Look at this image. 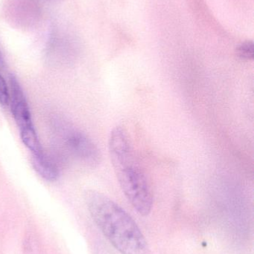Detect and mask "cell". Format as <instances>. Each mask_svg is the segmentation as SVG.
Segmentation results:
<instances>
[{
	"instance_id": "cell-1",
	"label": "cell",
	"mask_w": 254,
	"mask_h": 254,
	"mask_svg": "<svg viewBox=\"0 0 254 254\" xmlns=\"http://www.w3.org/2000/svg\"><path fill=\"white\" fill-rule=\"evenodd\" d=\"M94 222L110 244L122 254H152L141 230L119 204L96 191L86 195Z\"/></svg>"
},
{
	"instance_id": "cell-2",
	"label": "cell",
	"mask_w": 254,
	"mask_h": 254,
	"mask_svg": "<svg viewBox=\"0 0 254 254\" xmlns=\"http://www.w3.org/2000/svg\"><path fill=\"white\" fill-rule=\"evenodd\" d=\"M108 146L112 165L122 192L140 214L147 216L153 204L152 191L124 128L116 127L112 130Z\"/></svg>"
},
{
	"instance_id": "cell-3",
	"label": "cell",
	"mask_w": 254,
	"mask_h": 254,
	"mask_svg": "<svg viewBox=\"0 0 254 254\" xmlns=\"http://www.w3.org/2000/svg\"><path fill=\"white\" fill-rule=\"evenodd\" d=\"M64 146L70 155L86 166L95 167L101 159L99 150L95 143L82 131L70 129L64 137Z\"/></svg>"
},
{
	"instance_id": "cell-4",
	"label": "cell",
	"mask_w": 254,
	"mask_h": 254,
	"mask_svg": "<svg viewBox=\"0 0 254 254\" xmlns=\"http://www.w3.org/2000/svg\"><path fill=\"white\" fill-rule=\"evenodd\" d=\"M4 13L10 23L19 28H31L38 23L42 8L37 0H7Z\"/></svg>"
},
{
	"instance_id": "cell-5",
	"label": "cell",
	"mask_w": 254,
	"mask_h": 254,
	"mask_svg": "<svg viewBox=\"0 0 254 254\" xmlns=\"http://www.w3.org/2000/svg\"><path fill=\"white\" fill-rule=\"evenodd\" d=\"M10 109L15 122L20 130L34 127L31 112L23 90L14 76L10 77Z\"/></svg>"
},
{
	"instance_id": "cell-6",
	"label": "cell",
	"mask_w": 254,
	"mask_h": 254,
	"mask_svg": "<svg viewBox=\"0 0 254 254\" xmlns=\"http://www.w3.org/2000/svg\"><path fill=\"white\" fill-rule=\"evenodd\" d=\"M31 164L34 170L45 180L54 182L58 179L59 176L58 167L43 151L32 154Z\"/></svg>"
},
{
	"instance_id": "cell-7",
	"label": "cell",
	"mask_w": 254,
	"mask_h": 254,
	"mask_svg": "<svg viewBox=\"0 0 254 254\" xmlns=\"http://www.w3.org/2000/svg\"><path fill=\"white\" fill-rule=\"evenodd\" d=\"M20 137L24 144L31 151V154L43 152L41 144L34 127L20 130Z\"/></svg>"
},
{
	"instance_id": "cell-8",
	"label": "cell",
	"mask_w": 254,
	"mask_h": 254,
	"mask_svg": "<svg viewBox=\"0 0 254 254\" xmlns=\"http://www.w3.org/2000/svg\"><path fill=\"white\" fill-rule=\"evenodd\" d=\"M237 54L240 59L244 61H252L254 57L253 43L247 41L240 45L237 49Z\"/></svg>"
},
{
	"instance_id": "cell-9",
	"label": "cell",
	"mask_w": 254,
	"mask_h": 254,
	"mask_svg": "<svg viewBox=\"0 0 254 254\" xmlns=\"http://www.w3.org/2000/svg\"><path fill=\"white\" fill-rule=\"evenodd\" d=\"M10 101V91L4 77L0 74V104L1 106L8 105Z\"/></svg>"
},
{
	"instance_id": "cell-10",
	"label": "cell",
	"mask_w": 254,
	"mask_h": 254,
	"mask_svg": "<svg viewBox=\"0 0 254 254\" xmlns=\"http://www.w3.org/2000/svg\"><path fill=\"white\" fill-rule=\"evenodd\" d=\"M4 66V61H3L2 55H1V50H0V68Z\"/></svg>"
}]
</instances>
